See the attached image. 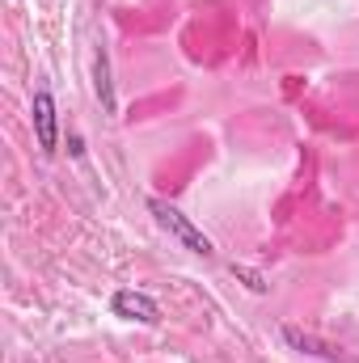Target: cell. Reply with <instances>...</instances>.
Here are the masks:
<instances>
[{"label": "cell", "mask_w": 359, "mask_h": 363, "mask_svg": "<svg viewBox=\"0 0 359 363\" xmlns=\"http://www.w3.org/2000/svg\"><path fill=\"white\" fill-rule=\"evenodd\" d=\"M110 313L123 317V321H140V325H157L161 321V304L148 291H136V287H118L110 296Z\"/></svg>", "instance_id": "obj_3"}, {"label": "cell", "mask_w": 359, "mask_h": 363, "mask_svg": "<svg viewBox=\"0 0 359 363\" xmlns=\"http://www.w3.org/2000/svg\"><path fill=\"white\" fill-rule=\"evenodd\" d=\"M68 152H72V157H85V140H81V135H68Z\"/></svg>", "instance_id": "obj_7"}, {"label": "cell", "mask_w": 359, "mask_h": 363, "mask_svg": "<svg viewBox=\"0 0 359 363\" xmlns=\"http://www.w3.org/2000/svg\"><path fill=\"white\" fill-rule=\"evenodd\" d=\"M93 93H97V101H101L106 114L118 110V101H114V85H110V60H106V47L93 51Z\"/></svg>", "instance_id": "obj_5"}, {"label": "cell", "mask_w": 359, "mask_h": 363, "mask_svg": "<svg viewBox=\"0 0 359 363\" xmlns=\"http://www.w3.org/2000/svg\"><path fill=\"white\" fill-rule=\"evenodd\" d=\"M233 274H241V279H245L254 291H267V279H263V274H254L250 267H237V262H233Z\"/></svg>", "instance_id": "obj_6"}, {"label": "cell", "mask_w": 359, "mask_h": 363, "mask_svg": "<svg viewBox=\"0 0 359 363\" xmlns=\"http://www.w3.org/2000/svg\"><path fill=\"white\" fill-rule=\"evenodd\" d=\"M60 110H55V97L47 85H38L34 89V101H30V118H34V140H38V148L47 152V157H55L60 152V118H55Z\"/></svg>", "instance_id": "obj_2"}, {"label": "cell", "mask_w": 359, "mask_h": 363, "mask_svg": "<svg viewBox=\"0 0 359 363\" xmlns=\"http://www.w3.org/2000/svg\"><path fill=\"white\" fill-rule=\"evenodd\" d=\"M148 211L157 216V224L178 241L182 250H190V254H199V258H211V254H216L211 237H207L203 228H194V224H190V216H182L174 203H165V199H148Z\"/></svg>", "instance_id": "obj_1"}, {"label": "cell", "mask_w": 359, "mask_h": 363, "mask_svg": "<svg viewBox=\"0 0 359 363\" xmlns=\"http://www.w3.org/2000/svg\"><path fill=\"white\" fill-rule=\"evenodd\" d=\"M279 334H283V342H287L292 351H300V355H313V359H326V363H338V359H343V351H338V347H330V342H321V338L304 334L300 325H283Z\"/></svg>", "instance_id": "obj_4"}]
</instances>
